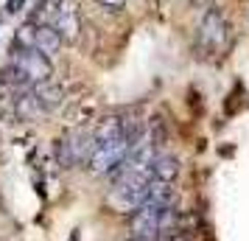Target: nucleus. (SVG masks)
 Returning a JSON list of instances; mask_svg holds the SVG:
<instances>
[{"label":"nucleus","instance_id":"f03ea898","mask_svg":"<svg viewBox=\"0 0 249 241\" xmlns=\"http://www.w3.org/2000/svg\"><path fill=\"white\" fill-rule=\"evenodd\" d=\"M53 28H56L65 42H76L81 34V12L76 0H59L56 17H53Z\"/></svg>","mask_w":249,"mask_h":241},{"label":"nucleus","instance_id":"423d86ee","mask_svg":"<svg viewBox=\"0 0 249 241\" xmlns=\"http://www.w3.org/2000/svg\"><path fill=\"white\" fill-rule=\"evenodd\" d=\"M143 205H157V207H174L177 205V188L174 183H162V180H148L146 202Z\"/></svg>","mask_w":249,"mask_h":241},{"label":"nucleus","instance_id":"7ed1b4c3","mask_svg":"<svg viewBox=\"0 0 249 241\" xmlns=\"http://www.w3.org/2000/svg\"><path fill=\"white\" fill-rule=\"evenodd\" d=\"M14 62L25 70V76L31 79V84L51 79V73H53L51 56H45V54L36 51V48H31V51H14Z\"/></svg>","mask_w":249,"mask_h":241},{"label":"nucleus","instance_id":"39448f33","mask_svg":"<svg viewBox=\"0 0 249 241\" xmlns=\"http://www.w3.org/2000/svg\"><path fill=\"white\" fill-rule=\"evenodd\" d=\"M31 93H34V98L39 101V107H42L45 112L56 110L59 104H62V98H65V87H62L59 81H53V79H45V81L31 84Z\"/></svg>","mask_w":249,"mask_h":241},{"label":"nucleus","instance_id":"6e6552de","mask_svg":"<svg viewBox=\"0 0 249 241\" xmlns=\"http://www.w3.org/2000/svg\"><path fill=\"white\" fill-rule=\"evenodd\" d=\"M0 84H3L6 90L23 93L25 87H31V79L25 76V70L12 59V62H6V65H3V70H0Z\"/></svg>","mask_w":249,"mask_h":241},{"label":"nucleus","instance_id":"dca6fc26","mask_svg":"<svg viewBox=\"0 0 249 241\" xmlns=\"http://www.w3.org/2000/svg\"><path fill=\"white\" fill-rule=\"evenodd\" d=\"M193 6H202V3H207V0H191Z\"/></svg>","mask_w":249,"mask_h":241},{"label":"nucleus","instance_id":"2eb2a0df","mask_svg":"<svg viewBox=\"0 0 249 241\" xmlns=\"http://www.w3.org/2000/svg\"><path fill=\"white\" fill-rule=\"evenodd\" d=\"M168 241H193V239H191V236H185V233H174Z\"/></svg>","mask_w":249,"mask_h":241},{"label":"nucleus","instance_id":"f257e3e1","mask_svg":"<svg viewBox=\"0 0 249 241\" xmlns=\"http://www.w3.org/2000/svg\"><path fill=\"white\" fill-rule=\"evenodd\" d=\"M227 31L230 28H227L221 9H215V6L204 9L202 20H199V42L204 48H210V51H221L227 45Z\"/></svg>","mask_w":249,"mask_h":241},{"label":"nucleus","instance_id":"0eeeda50","mask_svg":"<svg viewBox=\"0 0 249 241\" xmlns=\"http://www.w3.org/2000/svg\"><path fill=\"white\" fill-rule=\"evenodd\" d=\"M179 157L177 154H154V163H151V177L154 180H162V183H177L179 177Z\"/></svg>","mask_w":249,"mask_h":241},{"label":"nucleus","instance_id":"f8f14e48","mask_svg":"<svg viewBox=\"0 0 249 241\" xmlns=\"http://www.w3.org/2000/svg\"><path fill=\"white\" fill-rule=\"evenodd\" d=\"M126 3H129V0H98V6L107 9V12H124Z\"/></svg>","mask_w":249,"mask_h":241},{"label":"nucleus","instance_id":"4468645a","mask_svg":"<svg viewBox=\"0 0 249 241\" xmlns=\"http://www.w3.org/2000/svg\"><path fill=\"white\" fill-rule=\"evenodd\" d=\"M124 241H157V239H151V236H126Z\"/></svg>","mask_w":249,"mask_h":241},{"label":"nucleus","instance_id":"20e7f679","mask_svg":"<svg viewBox=\"0 0 249 241\" xmlns=\"http://www.w3.org/2000/svg\"><path fill=\"white\" fill-rule=\"evenodd\" d=\"M160 219H162V207L157 205H140L129 219V236H151L160 239Z\"/></svg>","mask_w":249,"mask_h":241},{"label":"nucleus","instance_id":"9b49d317","mask_svg":"<svg viewBox=\"0 0 249 241\" xmlns=\"http://www.w3.org/2000/svg\"><path fill=\"white\" fill-rule=\"evenodd\" d=\"M31 51V48H36V25L34 23H25L17 34H14V51Z\"/></svg>","mask_w":249,"mask_h":241},{"label":"nucleus","instance_id":"1a4fd4ad","mask_svg":"<svg viewBox=\"0 0 249 241\" xmlns=\"http://www.w3.org/2000/svg\"><path fill=\"white\" fill-rule=\"evenodd\" d=\"M62 42L65 39L53 25H36V51H42L45 56H56Z\"/></svg>","mask_w":249,"mask_h":241},{"label":"nucleus","instance_id":"9d476101","mask_svg":"<svg viewBox=\"0 0 249 241\" xmlns=\"http://www.w3.org/2000/svg\"><path fill=\"white\" fill-rule=\"evenodd\" d=\"M45 112L42 107H39V101L34 98V93H17V118L20 121H34V118H39V115Z\"/></svg>","mask_w":249,"mask_h":241},{"label":"nucleus","instance_id":"ddd939ff","mask_svg":"<svg viewBox=\"0 0 249 241\" xmlns=\"http://www.w3.org/2000/svg\"><path fill=\"white\" fill-rule=\"evenodd\" d=\"M23 6H25V0H6V14L12 17V14L23 12Z\"/></svg>","mask_w":249,"mask_h":241}]
</instances>
